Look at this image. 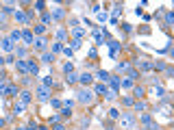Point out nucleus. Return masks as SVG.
Segmentation results:
<instances>
[{
    "label": "nucleus",
    "instance_id": "nucleus-35",
    "mask_svg": "<svg viewBox=\"0 0 174 130\" xmlns=\"http://www.w3.org/2000/svg\"><path fill=\"white\" fill-rule=\"evenodd\" d=\"M109 113V119H120V111L118 108H111V111H107Z\"/></svg>",
    "mask_w": 174,
    "mask_h": 130
},
{
    "label": "nucleus",
    "instance_id": "nucleus-39",
    "mask_svg": "<svg viewBox=\"0 0 174 130\" xmlns=\"http://www.w3.org/2000/svg\"><path fill=\"white\" fill-rule=\"evenodd\" d=\"M9 93V83H0V95H7Z\"/></svg>",
    "mask_w": 174,
    "mask_h": 130
},
{
    "label": "nucleus",
    "instance_id": "nucleus-47",
    "mask_svg": "<svg viewBox=\"0 0 174 130\" xmlns=\"http://www.w3.org/2000/svg\"><path fill=\"white\" fill-rule=\"evenodd\" d=\"M63 72H65V74L74 72V65H72V63H65V65H63Z\"/></svg>",
    "mask_w": 174,
    "mask_h": 130
},
{
    "label": "nucleus",
    "instance_id": "nucleus-6",
    "mask_svg": "<svg viewBox=\"0 0 174 130\" xmlns=\"http://www.w3.org/2000/svg\"><path fill=\"white\" fill-rule=\"evenodd\" d=\"M94 39H96V43H98V46H102V43H105V39H109L107 28H96V31H94Z\"/></svg>",
    "mask_w": 174,
    "mask_h": 130
},
{
    "label": "nucleus",
    "instance_id": "nucleus-25",
    "mask_svg": "<svg viewBox=\"0 0 174 130\" xmlns=\"http://www.w3.org/2000/svg\"><path fill=\"white\" fill-rule=\"evenodd\" d=\"M150 122H152V115H150V113H144V115L139 117V124H141L144 128H146V126H148Z\"/></svg>",
    "mask_w": 174,
    "mask_h": 130
},
{
    "label": "nucleus",
    "instance_id": "nucleus-53",
    "mask_svg": "<svg viewBox=\"0 0 174 130\" xmlns=\"http://www.w3.org/2000/svg\"><path fill=\"white\" fill-rule=\"evenodd\" d=\"M52 130H65V126H63V124H54V126H52Z\"/></svg>",
    "mask_w": 174,
    "mask_h": 130
},
{
    "label": "nucleus",
    "instance_id": "nucleus-4",
    "mask_svg": "<svg viewBox=\"0 0 174 130\" xmlns=\"http://www.w3.org/2000/svg\"><path fill=\"white\" fill-rule=\"evenodd\" d=\"M35 98H37L39 102H48V100H50V89L44 87V85L35 87Z\"/></svg>",
    "mask_w": 174,
    "mask_h": 130
},
{
    "label": "nucleus",
    "instance_id": "nucleus-9",
    "mask_svg": "<svg viewBox=\"0 0 174 130\" xmlns=\"http://www.w3.org/2000/svg\"><path fill=\"white\" fill-rule=\"evenodd\" d=\"M109 48H111V52H109V54H111V56L115 59V56L120 54V50H122V43H120V41H115V39H109Z\"/></svg>",
    "mask_w": 174,
    "mask_h": 130
},
{
    "label": "nucleus",
    "instance_id": "nucleus-7",
    "mask_svg": "<svg viewBox=\"0 0 174 130\" xmlns=\"http://www.w3.org/2000/svg\"><path fill=\"white\" fill-rule=\"evenodd\" d=\"M22 41H24V48H31L33 41H35V35H33V31H22Z\"/></svg>",
    "mask_w": 174,
    "mask_h": 130
},
{
    "label": "nucleus",
    "instance_id": "nucleus-16",
    "mask_svg": "<svg viewBox=\"0 0 174 130\" xmlns=\"http://www.w3.org/2000/svg\"><path fill=\"white\" fill-rule=\"evenodd\" d=\"M9 39H11L13 43H20L22 41V31H20V28H13V31L9 33Z\"/></svg>",
    "mask_w": 174,
    "mask_h": 130
},
{
    "label": "nucleus",
    "instance_id": "nucleus-56",
    "mask_svg": "<svg viewBox=\"0 0 174 130\" xmlns=\"http://www.w3.org/2000/svg\"><path fill=\"white\" fill-rule=\"evenodd\" d=\"M22 85L28 87V85H31V78H28V76H26V78H22Z\"/></svg>",
    "mask_w": 174,
    "mask_h": 130
},
{
    "label": "nucleus",
    "instance_id": "nucleus-29",
    "mask_svg": "<svg viewBox=\"0 0 174 130\" xmlns=\"http://www.w3.org/2000/svg\"><path fill=\"white\" fill-rule=\"evenodd\" d=\"M42 85H44V87H48V89H50V87L54 85V80H52V76H44V78H42Z\"/></svg>",
    "mask_w": 174,
    "mask_h": 130
},
{
    "label": "nucleus",
    "instance_id": "nucleus-1",
    "mask_svg": "<svg viewBox=\"0 0 174 130\" xmlns=\"http://www.w3.org/2000/svg\"><path fill=\"white\" fill-rule=\"evenodd\" d=\"M118 122H120L122 130H135V126H137V117L133 113H122Z\"/></svg>",
    "mask_w": 174,
    "mask_h": 130
},
{
    "label": "nucleus",
    "instance_id": "nucleus-40",
    "mask_svg": "<svg viewBox=\"0 0 174 130\" xmlns=\"http://www.w3.org/2000/svg\"><path fill=\"white\" fill-rule=\"evenodd\" d=\"M120 13H122V4H115V7H113V20H118Z\"/></svg>",
    "mask_w": 174,
    "mask_h": 130
},
{
    "label": "nucleus",
    "instance_id": "nucleus-48",
    "mask_svg": "<svg viewBox=\"0 0 174 130\" xmlns=\"http://www.w3.org/2000/svg\"><path fill=\"white\" fill-rule=\"evenodd\" d=\"M96 15H98V22H100V24H102V22H107V13H102V11H100V13H96Z\"/></svg>",
    "mask_w": 174,
    "mask_h": 130
},
{
    "label": "nucleus",
    "instance_id": "nucleus-13",
    "mask_svg": "<svg viewBox=\"0 0 174 130\" xmlns=\"http://www.w3.org/2000/svg\"><path fill=\"white\" fill-rule=\"evenodd\" d=\"M33 46H35V50H39V52H44V50H48V41H46L44 37H35V41H33Z\"/></svg>",
    "mask_w": 174,
    "mask_h": 130
},
{
    "label": "nucleus",
    "instance_id": "nucleus-32",
    "mask_svg": "<svg viewBox=\"0 0 174 130\" xmlns=\"http://www.w3.org/2000/svg\"><path fill=\"white\" fill-rule=\"evenodd\" d=\"M155 93H157V98H166V89L161 85H155Z\"/></svg>",
    "mask_w": 174,
    "mask_h": 130
},
{
    "label": "nucleus",
    "instance_id": "nucleus-3",
    "mask_svg": "<svg viewBox=\"0 0 174 130\" xmlns=\"http://www.w3.org/2000/svg\"><path fill=\"white\" fill-rule=\"evenodd\" d=\"M13 17H15V22H20V24H31V20H33V9H28V11L18 9V11L13 13Z\"/></svg>",
    "mask_w": 174,
    "mask_h": 130
},
{
    "label": "nucleus",
    "instance_id": "nucleus-57",
    "mask_svg": "<svg viewBox=\"0 0 174 130\" xmlns=\"http://www.w3.org/2000/svg\"><path fill=\"white\" fill-rule=\"evenodd\" d=\"M122 28H124V33H130L133 28H130V24H122Z\"/></svg>",
    "mask_w": 174,
    "mask_h": 130
},
{
    "label": "nucleus",
    "instance_id": "nucleus-19",
    "mask_svg": "<svg viewBox=\"0 0 174 130\" xmlns=\"http://www.w3.org/2000/svg\"><path fill=\"white\" fill-rule=\"evenodd\" d=\"M72 35H74V39H79V41H83V37H85V28H81V26H76V28H72Z\"/></svg>",
    "mask_w": 174,
    "mask_h": 130
},
{
    "label": "nucleus",
    "instance_id": "nucleus-23",
    "mask_svg": "<svg viewBox=\"0 0 174 130\" xmlns=\"http://www.w3.org/2000/svg\"><path fill=\"white\" fill-rule=\"evenodd\" d=\"M120 80H122V78H118V76H109V80H107V83L111 85V89H115V91H118V89H120Z\"/></svg>",
    "mask_w": 174,
    "mask_h": 130
},
{
    "label": "nucleus",
    "instance_id": "nucleus-27",
    "mask_svg": "<svg viewBox=\"0 0 174 130\" xmlns=\"http://www.w3.org/2000/svg\"><path fill=\"white\" fill-rule=\"evenodd\" d=\"M33 33H35V35H44V33H46V26H44L42 22L35 24V26H33Z\"/></svg>",
    "mask_w": 174,
    "mask_h": 130
},
{
    "label": "nucleus",
    "instance_id": "nucleus-11",
    "mask_svg": "<svg viewBox=\"0 0 174 130\" xmlns=\"http://www.w3.org/2000/svg\"><path fill=\"white\" fill-rule=\"evenodd\" d=\"M91 80H94V76L89 74V72H83V74H79V83L83 87H89L91 85Z\"/></svg>",
    "mask_w": 174,
    "mask_h": 130
},
{
    "label": "nucleus",
    "instance_id": "nucleus-49",
    "mask_svg": "<svg viewBox=\"0 0 174 130\" xmlns=\"http://www.w3.org/2000/svg\"><path fill=\"white\" fill-rule=\"evenodd\" d=\"M63 54H65V56H70V59H72V54H74V50H72V48H70V46H68V48H63Z\"/></svg>",
    "mask_w": 174,
    "mask_h": 130
},
{
    "label": "nucleus",
    "instance_id": "nucleus-26",
    "mask_svg": "<svg viewBox=\"0 0 174 130\" xmlns=\"http://www.w3.org/2000/svg\"><path fill=\"white\" fill-rule=\"evenodd\" d=\"M120 87H122V89H133V87H135V80H130V78H122V80H120Z\"/></svg>",
    "mask_w": 174,
    "mask_h": 130
},
{
    "label": "nucleus",
    "instance_id": "nucleus-46",
    "mask_svg": "<svg viewBox=\"0 0 174 130\" xmlns=\"http://www.w3.org/2000/svg\"><path fill=\"white\" fill-rule=\"evenodd\" d=\"M44 9H46V2L37 0V2H35V11H44Z\"/></svg>",
    "mask_w": 174,
    "mask_h": 130
},
{
    "label": "nucleus",
    "instance_id": "nucleus-43",
    "mask_svg": "<svg viewBox=\"0 0 174 130\" xmlns=\"http://www.w3.org/2000/svg\"><path fill=\"white\" fill-rule=\"evenodd\" d=\"M81 43H83V41H79V39H72V41H70V48H72V50H79V48H81Z\"/></svg>",
    "mask_w": 174,
    "mask_h": 130
},
{
    "label": "nucleus",
    "instance_id": "nucleus-59",
    "mask_svg": "<svg viewBox=\"0 0 174 130\" xmlns=\"http://www.w3.org/2000/svg\"><path fill=\"white\" fill-rule=\"evenodd\" d=\"M26 130H39V128H37V126H35V122H33V124H31V126H28Z\"/></svg>",
    "mask_w": 174,
    "mask_h": 130
},
{
    "label": "nucleus",
    "instance_id": "nucleus-58",
    "mask_svg": "<svg viewBox=\"0 0 174 130\" xmlns=\"http://www.w3.org/2000/svg\"><path fill=\"white\" fill-rule=\"evenodd\" d=\"M85 126H89V117H85V119L81 122V128H85Z\"/></svg>",
    "mask_w": 174,
    "mask_h": 130
},
{
    "label": "nucleus",
    "instance_id": "nucleus-38",
    "mask_svg": "<svg viewBox=\"0 0 174 130\" xmlns=\"http://www.w3.org/2000/svg\"><path fill=\"white\" fill-rule=\"evenodd\" d=\"M50 52H52V54H57V52H63V46H61L59 41L52 43V50H50Z\"/></svg>",
    "mask_w": 174,
    "mask_h": 130
},
{
    "label": "nucleus",
    "instance_id": "nucleus-62",
    "mask_svg": "<svg viewBox=\"0 0 174 130\" xmlns=\"http://www.w3.org/2000/svg\"><path fill=\"white\" fill-rule=\"evenodd\" d=\"M15 130H26V128H15Z\"/></svg>",
    "mask_w": 174,
    "mask_h": 130
},
{
    "label": "nucleus",
    "instance_id": "nucleus-20",
    "mask_svg": "<svg viewBox=\"0 0 174 130\" xmlns=\"http://www.w3.org/2000/svg\"><path fill=\"white\" fill-rule=\"evenodd\" d=\"M133 106H135V111H137V113H144V111H148V104H146L144 100H135V104H133Z\"/></svg>",
    "mask_w": 174,
    "mask_h": 130
},
{
    "label": "nucleus",
    "instance_id": "nucleus-37",
    "mask_svg": "<svg viewBox=\"0 0 174 130\" xmlns=\"http://www.w3.org/2000/svg\"><path fill=\"white\" fill-rule=\"evenodd\" d=\"M157 113H163V115H168V117H170V106H168V104H163V106H159V108H157Z\"/></svg>",
    "mask_w": 174,
    "mask_h": 130
},
{
    "label": "nucleus",
    "instance_id": "nucleus-41",
    "mask_svg": "<svg viewBox=\"0 0 174 130\" xmlns=\"http://www.w3.org/2000/svg\"><path fill=\"white\" fill-rule=\"evenodd\" d=\"M61 115H63V117H70V115H72V106H63V108H61Z\"/></svg>",
    "mask_w": 174,
    "mask_h": 130
},
{
    "label": "nucleus",
    "instance_id": "nucleus-61",
    "mask_svg": "<svg viewBox=\"0 0 174 130\" xmlns=\"http://www.w3.org/2000/svg\"><path fill=\"white\" fill-rule=\"evenodd\" d=\"M2 39H4V37H2V35H0V43H2Z\"/></svg>",
    "mask_w": 174,
    "mask_h": 130
},
{
    "label": "nucleus",
    "instance_id": "nucleus-12",
    "mask_svg": "<svg viewBox=\"0 0 174 130\" xmlns=\"http://www.w3.org/2000/svg\"><path fill=\"white\" fill-rule=\"evenodd\" d=\"M39 59H42V63H46V65H50V63H54V54H52L50 50H44L42 54H39Z\"/></svg>",
    "mask_w": 174,
    "mask_h": 130
},
{
    "label": "nucleus",
    "instance_id": "nucleus-24",
    "mask_svg": "<svg viewBox=\"0 0 174 130\" xmlns=\"http://www.w3.org/2000/svg\"><path fill=\"white\" fill-rule=\"evenodd\" d=\"M109 76H111V74H109V72H105V70H98V72H96V78H98V80H102V83H107V80H109Z\"/></svg>",
    "mask_w": 174,
    "mask_h": 130
},
{
    "label": "nucleus",
    "instance_id": "nucleus-45",
    "mask_svg": "<svg viewBox=\"0 0 174 130\" xmlns=\"http://www.w3.org/2000/svg\"><path fill=\"white\" fill-rule=\"evenodd\" d=\"M50 22H52V17H50V13H46V15L42 17V24H44V26H48Z\"/></svg>",
    "mask_w": 174,
    "mask_h": 130
},
{
    "label": "nucleus",
    "instance_id": "nucleus-33",
    "mask_svg": "<svg viewBox=\"0 0 174 130\" xmlns=\"http://www.w3.org/2000/svg\"><path fill=\"white\" fill-rule=\"evenodd\" d=\"M15 54H18V59H26V48H18L15 46Z\"/></svg>",
    "mask_w": 174,
    "mask_h": 130
},
{
    "label": "nucleus",
    "instance_id": "nucleus-51",
    "mask_svg": "<svg viewBox=\"0 0 174 130\" xmlns=\"http://www.w3.org/2000/svg\"><path fill=\"white\" fill-rule=\"evenodd\" d=\"M15 93H18V87H15V85H9V93H7V95H15Z\"/></svg>",
    "mask_w": 174,
    "mask_h": 130
},
{
    "label": "nucleus",
    "instance_id": "nucleus-28",
    "mask_svg": "<svg viewBox=\"0 0 174 130\" xmlns=\"http://www.w3.org/2000/svg\"><path fill=\"white\" fill-rule=\"evenodd\" d=\"M24 108H26V104H22V102H15V106H13V113H15V115H20V113H24Z\"/></svg>",
    "mask_w": 174,
    "mask_h": 130
},
{
    "label": "nucleus",
    "instance_id": "nucleus-36",
    "mask_svg": "<svg viewBox=\"0 0 174 130\" xmlns=\"http://www.w3.org/2000/svg\"><path fill=\"white\" fill-rule=\"evenodd\" d=\"M122 104H124V106H133V104H135V98H130V95L122 98Z\"/></svg>",
    "mask_w": 174,
    "mask_h": 130
},
{
    "label": "nucleus",
    "instance_id": "nucleus-15",
    "mask_svg": "<svg viewBox=\"0 0 174 130\" xmlns=\"http://www.w3.org/2000/svg\"><path fill=\"white\" fill-rule=\"evenodd\" d=\"M31 100H33V93H31L28 89L20 91V102H22V104H31Z\"/></svg>",
    "mask_w": 174,
    "mask_h": 130
},
{
    "label": "nucleus",
    "instance_id": "nucleus-50",
    "mask_svg": "<svg viewBox=\"0 0 174 130\" xmlns=\"http://www.w3.org/2000/svg\"><path fill=\"white\" fill-rule=\"evenodd\" d=\"M129 70V63H118V72H126Z\"/></svg>",
    "mask_w": 174,
    "mask_h": 130
},
{
    "label": "nucleus",
    "instance_id": "nucleus-8",
    "mask_svg": "<svg viewBox=\"0 0 174 130\" xmlns=\"http://www.w3.org/2000/svg\"><path fill=\"white\" fill-rule=\"evenodd\" d=\"M0 48H2L4 52H9V54H13V52H15V43L11 41L9 37H4V39H2V43H0Z\"/></svg>",
    "mask_w": 174,
    "mask_h": 130
},
{
    "label": "nucleus",
    "instance_id": "nucleus-34",
    "mask_svg": "<svg viewBox=\"0 0 174 130\" xmlns=\"http://www.w3.org/2000/svg\"><path fill=\"white\" fill-rule=\"evenodd\" d=\"M105 98H107V100H115V98H118V91H115V89H107V95H105Z\"/></svg>",
    "mask_w": 174,
    "mask_h": 130
},
{
    "label": "nucleus",
    "instance_id": "nucleus-2",
    "mask_svg": "<svg viewBox=\"0 0 174 130\" xmlns=\"http://www.w3.org/2000/svg\"><path fill=\"white\" fill-rule=\"evenodd\" d=\"M76 100H79L81 104H91V102H94V91H91L89 87H81L79 93H76Z\"/></svg>",
    "mask_w": 174,
    "mask_h": 130
},
{
    "label": "nucleus",
    "instance_id": "nucleus-54",
    "mask_svg": "<svg viewBox=\"0 0 174 130\" xmlns=\"http://www.w3.org/2000/svg\"><path fill=\"white\" fill-rule=\"evenodd\" d=\"M91 11L94 13H100V4H91Z\"/></svg>",
    "mask_w": 174,
    "mask_h": 130
},
{
    "label": "nucleus",
    "instance_id": "nucleus-21",
    "mask_svg": "<svg viewBox=\"0 0 174 130\" xmlns=\"http://www.w3.org/2000/svg\"><path fill=\"white\" fill-rule=\"evenodd\" d=\"M107 89H109V87L105 85V83H100V85H96V87H94L91 91H94V93H98V95H107Z\"/></svg>",
    "mask_w": 174,
    "mask_h": 130
},
{
    "label": "nucleus",
    "instance_id": "nucleus-60",
    "mask_svg": "<svg viewBox=\"0 0 174 130\" xmlns=\"http://www.w3.org/2000/svg\"><path fill=\"white\" fill-rule=\"evenodd\" d=\"M2 63H4V56H0V65H2Z\"/></svg>",
    "mask_w": 174,
    "mask_h": 130
},
{
    "label": "nucleus",
    "instance_id": "nucleus-44",
    "mask_svg": "<svg viewBox=\"0 0 174 130\" xmlns=\"http://www.w3.org/2000/svg\"><path fill=\"white\" fill-rule=\"evenodd\" d=\"M50 104H52L54 108H61V106H63V102H61V100H57V98H52V100H50Z\"/></svg>",
    "mask_w": 174,
    "mask_h": 130
},
{
    "label": "nucleus",
    "instance_id": "nucleus-5",
    "mask_svg": "<svg viewBox=\"0 0 174 130\" xmlns=\"http://www.w3.org/2000/svg\"><path fill=\"white\" fill-rule=\"evenodd\" d=\"M135 70L137 72H152V63L146 61V59H137L135 61Z\"/></svg>",
    "mask_w": 174,
    "mask_h": 130
},
{
    "label": "nucleus",
    "instance_id": "nucleus-42",
    "mask_svg": "<svg viewBox=\"0 0 174 130\" xmlns=\"http://www.w3.org/2000/svg\"><path fill=\"white\" fill-rule=\"evenodd\" d=\"M7 22H9V15L0 11V26H7Z\"/></svg>",
    "mask_w": 174,
    "mask_h": 130
},
{
    "label": "nucleus",
    "instance_id": "nucleus-22",
    "mask_svg": "<svg viewBox=\"0 0 174 130\" xmlns=\"http://www.w3.org/2000/svg\"><path fill=\"white\" fill-rule=\"evenodd\" d=\"M65 83H68V85H74V83H79V74H76V72H70V74H65Z\"/></svg>",
    "mask_w": 174,
    "mask_h": 130
},
{
    "label": "nucleus",
    "instance_id": "nucleus-55",
    "mask_svg": "<svg viewBox=\"0 0 174 130\" xmlns=\"http://www.w3.org/2000/svg\"><path fill=\"white\" fill-rule=\"evenodd\" d=\"M79 26V20H70V28H76Z\"/></svg>",
    "mask_w": 174,
    "mask_h": 130
},
{
    "label": "nucleus",
    "instance_id": "nucleus-31",
    "mask_svg": "<svg viewBox=\"0 0 174 130\" xmlns=\"http://www.w3.org/2000/svg\"><path fill=\"white\" fill-rule=\"evenodd\" d=\"M172 22H174V15H172V11H166V26L170 28V26H172Z\"/></svg>",
    "mask_w": 174,
    "mask_h": 130
},
{
    "label": "nucleus",
    "instance_id": "nucleus-18",
    "mask_svg": "<svg viewBox=\"0 0 174 130\" xmlns=\"http://www.w3.org/2000/svg\"><path fill=\"white\" fill-rule=\"evenodd\" d=\"M130 91H133V98H135V100L144 98V93H146V89H144V87H139V85H135L133 89H130Z\"/></svg>",
    "mask_w": 174,
    "mask_h": 130
},
{
    "label": "nucleus",
    "instance_id": "nucleus-10",
    "mask_svg": "<svg viewBox=\"0 0 174 130\" xmlns=\"http://www.w3.org/2000/svg\"><path fill=\"white\" fill-rule=\"evenodd\" d=\"M26 70H28L31 76H37V74H39V65H37L33 59H26Z\"/></svg>",
    "mask_w": 174,
    "mask_h": 130
},
{
    "label": "nucleus",
    "instance_id": "nucleus-52",
    "mask_svg": "<svg viewBox=\"0 0 174 130\" xmlns=\"http://www.w3.org/2000/svg\"><path fill=\"white\" fill-rule=\"evenodd\" d=\"M87 54H89V59H96V56H98V52H96V48H89V52H87Z\"/></svg>",
    "mask_w": 174,
    "mask_h": 130
},
{
    "label": "nucleus",
    "instance_id": "nucleus-30",
    "mask_svg": "<svg viewBox=\"0 0 174 130\" xmlns=\"http://www.w3.org/2000/svg\"><path fill=\"white\" fill-rule=\"evenodd\" d=\"M65 37H68V31H65V28H59V31H57V39H59V43L63 41Z\"/></svg>",
    "mask_w": 174,
    "mask_h": 130
},
{
    "label": "nucleus",
    "instance_id": "nucleus-14",
    "mask_svg": "<svg viewBox=\"0 0 174 130\" xmlns=\"http://www.w3.org/2000/svg\"><path fill=\"white\" fill-rule=\"evenodd\" d=\"M50 17H52V20H63V17H65V9L54 7V9H52V13H50Z\"/></svg>",
    "mask_w": 174,
    "mask_h": 130
},
{
    "label": "nucleus",
    "instance_id": "nucleus-17",
    "mask_svg": "<svg viewBox=\"0 0 174 130\" xmlns=\"http://www.w3.org/2000/svg\"><path fill=\"white\" fill-rule=\"evenodd\" d=\"M15 70H18L20 74H28V70H26V59H18V61H15Z\"/></svg>",
    "mask_w": 174,
    "mask_h": 130
}]
</instances>
